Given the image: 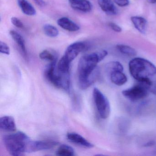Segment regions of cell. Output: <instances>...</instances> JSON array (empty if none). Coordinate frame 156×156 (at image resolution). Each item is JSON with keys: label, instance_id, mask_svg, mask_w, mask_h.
Instances as JSON below:
<instances>
[{"label": "cell", "instance_id": "cell-1", "mask_svg": "<svg viewBox=\"0 0 156 156\" xmlns=\"http://www.w3.org/2000/svg\"><path fill=\"white\" fill-rule=\"evenodd\" d=\"M105 50L85 55L80 58L77 67L79 87L85 90L91 86L98 79L100 71L97 64L107 55Z\"/></svg>", "mask_w": 156, "mask_h": 156}, {"label": "cell", "instance_id": "cell-2", "mask_svg": "<svg viewBox=\"0 0 156 156\" xmlns=\"http://www.w3.org/2000/svg\"><path fill=\"white\" fill-rule=\"evenodd\" d=\"M129 68L134 79L156 95V67L152 63L143 58H135L129 62Z\"/></svg>", "mask_w": 156, "mask_h": 156}, {"label": "cell", "instance_id": "cell-3", "mask_svg": "<svg viewBox=\"0 0 156 156\" xmlns=\"http://www.w3.org/2000/svg\"><path fill=\"white\" fill-rule=\"evenodd\" d=\"M29 137L21 131L6 135L3 138V143L8 151L12 156H22L27 151L30 142Z\"/></svg>", "mask_w": 156, "mask_h": 156}, {"label": "cell", "instance_id": "cell-4", "mask_svg": "<svg viewBox=\"0 0 156 156\" xmlns=\"http://www.w3.org/2000/svg\"><path fill=\"white\" fill-rule=\"evenodd\" d=\"M93 98L98 115L101 118L106 119L110 114V105L106 97L97 88L93 90Z\"/></svg>", "mask_w": 156, "mask_h": 156}, {"label": "cell", "instance_id": "cell-5", "mask_svg": "<svg viewBox=\"0 0 156 156\" xmlns=\"http://www.w3.org/2000/svg\"><path fill=\"white\" fill-rule=\"evenodd\" d=\"M147 87L141 83H139L130 88L122 91L123 95L132 102H136L146 98L148 94Z\"/></svg>", "mask_w": 156, "mask_h": 156}, {"label": "cell", "instance_id": "cell-6", "mask_svg": "<svg viewBox=\"0 0 156 156\" xmlns=\"http://www.w3.org/2000/svg\"><path fill=\"white\" fill-rule=\"evenodd\" d=\"M44 76L51 84L58 88L63 89V78L57 72L56 62H50L44 71Z\"/></svg>", "mask_w": 156, "mask_h": 156}, {"label": "cell", "instance_id": "cell-7", "mask_svg": "<svg viewBox=\"0 0 156 156\" xmlns=\"http://www.w3.org/2000/svg\"><path fill=\"white\" fill-rule=\"evenodd\" d=\"M58 144V142L53 140H30L28 145L27 152L31 153L40 151L51 149L55 147Z\"/></svg>", "mask_w": 156, "mask_h": 156}, {"label": "cell", "instance_id": "cell-8", "mask_svg": "<svg viewBox=\"0 0 156 156\" xmlns=\"http://www.w3.org/2000/svg\"><path fill=\"white\" fill-rule=\"evenodd\" d=\"M86 46V44L83 42L74 43L67 47L63 57L71 63L79 53L85 50Z\"/></svg>", "mask_w": 156, "mask_h": 156}, {"label": "cell", "instance_id": "cell-9", "mask_svg": "<svg viewBox=\"0 0 156 156\" xmlns=\"http://www.w3.org/2000/svg\"><path fill=\"white\" fill-rule=\"evenodd\" d=\"M67 139L72 143L87 148L94 147V145L83 136L75 132H69L66 135Z\"/></svg>", "mask_w": 156, "mask_h": 156}, {"label": "cell", "instance_id": "cell-10", "mask_svg": "<svg viewBox=\"0 0 156 156\" xmlns=\"http://www.w3.org/2000/svg\"><path fill=\"white\" fill-rule=\"evenodd\" d=\"M0 128L2 130L13 132L17 129L14 119L11 116H4L0 119Z\"/></svg>", "mask_w": 156, "mask_h": 156}, {"label": "cell", "instance_id": "cell-11", "mask_svg": "<svg viewBox=\"0 0 156 156\" xmlns=\"http://www.w3.org/2000/svg\"><path fill=\"white\" fill-rule=\"evenodd\" d=\"M9 34L13 41L18 45L23 57H24V58H27V49L25 45V41L23 36L20 34L18 33L17 32L14 30H11Z\"/></svg>", "mask_w": 156, "mask_h": 156}, {"label": "cell", "instance_id": "cell-12", "mask_svg": "<svg viewBox=\"0 0 156 156\" xmlns=\"http://www.w3.org/2000/svg\"><path fill=\"white\" fill-rule=\"evenodd\" d=\"M57 24L64 30L69 32L77 31L80 29L78 25L66 17L59 19L57 20Z\"/></svg>", "mask_w": 156, "mask_h": 156}, {"label": "cell", "instance_id": "cell-13", "mask_svg": "<svg viewBox=\"0 0 156 156\" xmlns=\"http://www.w3.org/2000/svg\"><path fill=\"white\" fill-rule=\"evenodd\" d=\"M70 3L73 9L83 12H89L92 9V4L87 0H75Z\"/></svg>", "mask_w": 156, "mask_h": 156}, {"label": "cell", "instance_id": "cell-14", "mask_svg": "<svg viewBox=\"0 0 156 156\" xmlns=\"http://www.w3.org/2000/svg\"><path fill=\"white\" fill-rule=\"evenodd\" d=\"M98 4L102 11L108 15H116L118 11L112 0H98Z\"/></svg>", "mask_w": 156, "mask_h": 156}, {"label": "cell", "instance_id": "cell-15", "mask_svg": "<svg viewBox=\"0 0 156 156\" xmlns=\"http://www.w3.org/2000/svg\"><path fill=\"white\" fill-rule=\"evenodd\" d=\"M109 77L111 82L116 85L121 86L126 83L127 81L126 76L123 71H115L109 73Z\"/></svg>", "mask_w": 156, "mask_h": 156}, {"label": "cell", "instance_id": "cell-16", "mask_svg": "<svg viewBox=\"0 0 156 156\" xmlns=\"http://www.w3.org/2000/svg\"><path fill=\"white\" fill-rule=\"evenodd\" d=\"M131 22L136 29L142 34H145L147 29V20L145 18L138 16H133L130 18Z\"/></svg>", "mask_w": 156, "mask_h": 156}, {"label": "cell", "instance_id": "cell-17", "mask_svg": "<svg viewBox=\"0 0 156 156\" xmlns=\"http://www.w3.org/2000/svg\"><path fill=\"white\" fill-rule=\"evenodd\" d=\"M18 5L22 12L28 16H34L36 12L34 7L27 0H18Z\"/></svg>", "mask_w": 156, "mask_h": 156}, {"label": "cell", "instance_id": "cell-18", "mask_svg": "<svg viewBox=\"0 0 156 156\" xmlns=\"http://www.w3.org/2000/svg\"><path fill=\"white\" fill-rule=\"evenodd\" d=\"M56 154L60 156H73L75 155L74 150L69 145H62L56 151Z\"/></svg>", "mask_w": 156, "mask_h": 156}, {"label": "cell", "instance_id": "cell-19", "mask_svg": "<svg viewBox=\"0 0 156 156\" xmlns=\"http://www.w3.org/2000/svg\"><path fill=\"white\" fill-rule=\"evenodd\" d=\"M39 57L41 60L49 61L50 63L57 62V55L56 53L50 50H44L39 55Z\"/></svg>", "mask_w": 156, "mask_h": 156}, {"label": "cell", "instance_id": "cell-20", "mask_svg": "<svg viewBox=\"0 0 156 156\" xmlns=\"http://www.w3.org/2000/svg\"><path fill=\"white\" fill-rule=\"evenodd\" d=\"M117 49L122 54L129 56H136L137 54L136 51L132 47L124 44H118L116 46Z\"/></svg>", "mask_w": 156, "mask_h": 156}, {"label": "cell", "instance_id": "cell-21", "mask_svg": "<svg viewBox=\"0 0 156 156\" xmlns=\"http://www.w3.org/2000/svg\"><path fill=\"white\" fill-rule=\"evenodd\" d=\"M107 73L109 74L110 73L115 71H123L124 70L123 66L119 62L114 61L107 64L105 66Z\"/></svg>", "mask_w": 156, "mask_h": 156}, {"label": "cell", "instance_id": "cell-22", "mask_svg": "<svg viewBox=\"0 0 156 156\" xmlns=\"http://www.w3.org/2000/svg\"><path fill=\"white\" fill-rule=\"evenodd\" d=\"M44 32L48 37L54 38L57 37L59 34V31L56 27L50 24L44 25L43 28Z\"/></svg>", "mask_w": 156, "mask_h": 156}, {"label": "cell", "instance_id": "cell-23", "mask_svg": "<svg viewBox=\"0 0 156 156\" xmlns=\"http://www.w3.org/2000/svg\"><path fill=\"white\" fill-rule=\"evenodd\" d=\"M0 52L3 54L9 55L10 53V50L9 45L4 42L0 41Z\"/></svg>", "mask_w": 156, "mask_h": 156}, {"label": "cell", "instance_id": "cell-24", "mask_svg": "<svg viewBox=\"0 0 156 156\" xmlns=\"http://www.w3.org/2000/svg\"><path fill=\"white\" fill-rule=\"evenodd\" d=\"M11 22L14 26L19 29H23L24 28V25L23 23L16 17L12 18Z\"/></svg>", "mask_w": 156, "mask_h": 156}, {"label": "cell", "instance_id": "cell-25", "mask_svg": "<svg viewBox=\"0 0 156 156\" xmlns=\"http://www.w3.org/2000/svg\"><path fill=\"white\" fill-rule=\"evenodd\" d=\"M78 96L74 95L73 97V105L75 109H80L81 108V100Z\"/></svg>", "mask_w": 156, "mask_h": 156}, {"label": "cell", "instance_id": "cell-26", "mask_svg": "<svg viewBox=\"0 0 156 156\" xmlns=\"http://www.w3.org/2000/svg\"><path fill=\"white\" fill-rule=\"evenodd\" d=\"M114 2L118 6L121 7H126L129 3V0H114Z\"/></svg>", "mask_w": 156, "mask_h": 156}, {"label": "cell", "instance_id": "cell-27", "mask_svg": "<svg viewBox=\"0 0 156 156\" xmlns=\"http://www.w3.org/2000/svg\"><path fill=\"white\" fill-rule=\"evenodd\" d=\"M108 26L114 31L116 32H121L122 31V29L119 25L114 23H109Z\"/></svg>", "mask_w": 156, "mask_h": 156}, {"label": "cell", "instance_id": "cell-28", "mask_svg": "<svg viewBox=\"0 0 156 156\" xmlns=\"http://www.w3.org/2000/svg\"><path fill=\"white\" fill-rule=\"evenodd\" d=\"M33 1L38 6L41 7H44L46 5V2L44 1V0H33Z\"/></svg>", "mask_w": 156, "mask_h": 156}, {"label": "cell", "instance_id": "cell-29", "mask_svg": "<svg viewBox=\"0 0 156 156\" xmlns=\"http://www.w3.org/2000/svg\"><path fill=\"white\" fill-rule=\"evenodd\" d=\"M147 2L149 3L154 4L156 3V0H147Z\"/></svg>", "mask_w": 156, "mask_h": 156}, {"label": "cell", "instance_id": "cell-30", "mask_svg": "<svg viewBox=\"0 0 156 156\" xmlns=\"http://www.w3.org/2000/svg\"><path fill=\"white\" fill-rule=\"evenodd\" d=\"M69 2H72V1H75V0H69Z\"/></svg>", "mask_w": 156, "mask_h": 156}]
</instances>
